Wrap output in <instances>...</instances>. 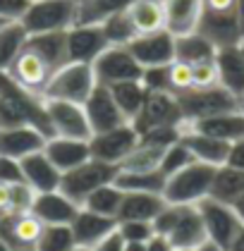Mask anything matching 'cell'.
<instances>
[{"mask_svg": "<svg viewBox=\"0 0 244 251\" xmlns=\"http://www.w3.org/2000/svg\"><path fill=\"white\" fill-rule=\"evenodd\" d=\"M0 125L36 127L46 136H53L46 113V98L19 86L7 72H0Z\"/></svg>", "mask_w": 244, "mask_h": 251, "instance_id": "6da1fadb", "label": "cell"}, {"mask_svg": "<svg viewBox=\"0 0 244 251\" xmlns=\"http://www.w3.org/2000/svg\"><path fill=\"white\" fill-rule=\"evenodd\" d=\"M216 168L206 165L201 160L189 163L187 168L168 175L163 196L168 203H199L211 194V182H213Z\"/></svg>", "mask_w": 244, "mask_h": 251, "instance_id": "7a4b0ae2", "label": "cell"}, {"mask_svg": "<svg viewBox=\"0 0 244 251\" xmlns=\"http://www.w3.org/2000/svg\"><path fill=\"white\" fill-rule=\"evenodd\" d=\"M120 173V165L98 160V158H89L86 163L77 165L75 170H67L60 177V192L67 194L77 206L84 203V199L91 192H96L103 184L115 182V177Z\"/></svg>", "mask_w": 244, "mask_h": 251, "instance_id": "3957f363", "label": "cell"}, {"mask_svg": "<svg viewBox=\"0 0 244 251\" xmlns=\"http://www.w3.org/2000/svg\"><path fill=\"white\" fill-rule=\"evenodd\" d=\"M77 2L79 0H31L19 22L27 34L67 31L77 24Z\"/></svg>", "mask_w": 244, "mask_h": 251, "instance_id": "277c9868", "label": "cell"}, {"mask_svg": "<svg viewBox=\"0 0 244 251\" xmlns=\"http://www.w3.org/2000/svg\"><path fill=\"white\" fill-rule=\"evenodd\" d=\"M96 75L89 62H67L57 70L53 79L48 81L43 98H55V100H72L81 103L91 96L96 89Z\"/></svg>", "mask_w": 244, "mask_h": 251, "instance_id": "5b68a950", "label": "cell"}, {"mask_svg": "<svg viewBox=\"0 0 244 251\" xmlns=\"http://www.w3.org/2000/svg\"><path fill=\"white\" fill-rule=\"evenodd\" d=\"M196 208L201 213L204 227H206L208 242H213L216 247H220L223 251L230 249V244L235 242V237L240 234L244 227V220L240 218V213L232 208V203L218 201L213 196H206L196 203Z\"/></svg>", "mask_w": 244, "mask_h": 251, "instance_id": "8992f818", "label": "cell"}, {"mask_svg": "<svg viewBox=\"0 0 244 251\" xmlns=\"http://www.w3.org/2000/svg\"><path fill=\"white\" fill-rule=\"evenodd\" d=\"M5 72L15 79L19 86H24L27 91L43 96V91H46L48 81L53 79V75L57 72V67H53V62H48L36 48H31L24 41V46H22V50L17 53V58L12 60V65Z\"/></svg>", "mask_w": 244, "mask_h": 251, "instance_id": "52a82bcc", "label": "cell"}, {"mask_svg": "<svg viewBox=\"0 0 244 251\" xmlns=\"http://www.w3.org/2000/svg\"><path fill=\"white\" fill-rule=\"evenodd\" d=\"M177 100H180L185 120H199V117L218 115V113L240 110V98L232 96L220 84L211 89H189L185 94H177Z\"/></svg>", "mask_w": 244, "mask_h": 251, "instance_id": "ba28073f", "label": "cell"}, {"mask_svg": "<svg viewBox=\"0 0 244 251\" xmlns=\"http://www.w3.org/2000/svg\"><path fill=\"white\" fill-rule=\"evenodd\" d=\"M91 67H94L96 81L103 84V86L141 79V75H144V67L139 65V60L132 55V50L127 46H108L91 62Z\"/></svg>", "mask_w": 244, "mask_h": 251, "instance_id": "9c48e42d", "label": "cell"}, {"mask_svg": "<svg viewBox=\"0 0 244 251\" xmlns=\"http://www.w3.org/2000/svg\"><path fill=\"white\" fill-rule=\"evenodd\" d=\"M46 113H48L53 136H70V139H86V141L94 136L81 103L46 98Z\"/></svg>", "mask_w": 244, "mask_h": 251, "instance_id": "30bf717a", "label": "cell"}, {"mask_svg": "<svg viewBox=\"0 0 244 251\" xmlns=\"http://www.w3.org/2000/svg\"><path fill=\"white\" fill-rule=\"evenodd\" d=\"M136 144H139V132L132 122H125V125L108 129V132H98L89 139L91 158L113 163V165H120L136 149Z\"/></svg>", "mask_w": 244, "mask_h": 251, "instance_id": "8fae6325", "label": "cell"}, {"mask_svg": "<svg viewBox=\"0 0 244 251\" xmlns=\"http://www.w3.org/2000/svg\"><path fill=\"white\" fill-rule=\"evenodd\" d=\"M185 115L180 108V100L172 91H153L149 94L141 113L134 117V127L136 132H146V129H156V127H170V125H182Z\"/></svg>", "mask_w": 244, "mask_h": 251, "instance_id": "7c38bea8", "label": "cell"}, {"mask_svg": "<svg viewBox=\"0 0 244 251\" xmlns=\"http://www.w3.org/2000/svg\"><path fill=\"white\" fill-rule=\"evenodd\" d=\"M110 43L101 24H72L67 29V62H94Z\"/></svg>", "mask_w": 244, "mask_h": 251, "instance_id": "4fadbf2b", "label": "cell"}, {"mask_svg": "<svg viewBox=\"0 0 244 251\" xmlns=\"http://www.w3.org/2000/svg\"><path fill=\"white\" fill-rule=\"evenodd\" d=\"M132 55L139 60L141 67H158V65H170L175 60V36L168 29L151 31V34H139L127 46Z\"/></svg>", "mask_w": 244, "mask_h": 251, "instance_id": "5bb4252c", "label": "cell"}, {"mask_svg": "<svg viewBox=\"0 0 244 251\" xmlns=\"http://www.w3.org/2000/svg\"><path fill=\"white\" fill-rule=\"evenodd\" d=\"M84 110H86V117H89V125H91L94 134L115 129V127L127 122V117L122 115V110L117 108L110 89L103 86V84H96L91 96L84 100Z\"/></svg>", "mask_w": 244, "mask_h": 251, "instance_id": "9a60e30c", "label": "cell"}, {"mask_svg": "<svg viewBox=\"0 0 244 251\" xmlns=\"http://www.w3.org/2000/svg\"><path fill=\"white\" fill-rule=\"evenodd\" d=\"M168 242L172 244V249L185 251H196L201 244L208 242L206 227H204V220H201L196 203H180V218H177L175 227L170 230Z\"/></svg>", "mask_w": 244, "mask_h": 251, "instance_id": "2e32d148", "label": "cell"}, {"mask_svg": "<svg viewBox=\"0 0 244 251\" xmlns=\"http://www.w3.org/2000/svg\"><path fill=\"white\" fill-rule=\"evenodd\" d=\"M43 223L31 211L27 213H5L0 218V237L15 249L22 247H36L38 237L43 232Z\"/></svg>", "mask_w": 244, "mask_h": 251, "instance_id": "e0dca14e", "label": "cell"}, {"mask_svg": "<svg viewBox=\"0 0 244 251\" xmlns=\"http://www.w3.org/2000/svg\"><path fill=\"white\" fill-rule=\"evenodd\" d=\"M70 230H72L77 247L94 249L98 242H103L108 234H113L117 230V220L108 218V215H101V213L89 211V208H79L75 220L70 223Z\"/></svg>", "mask_w": 244, "mask_h": 251, "instance_id": "ac0fdd59", "label": "cell"}, {"mask_svg": "<svg viewBox=\"0 0 244 251\" xmlns=\"http://www.w3.org/2000/svg\"><path fill=\"white\" fill-rule=\"evenodd\" d=\"M185 129L189 132H199L206 136H216L220 141H237L244 136V113L242 110H232V113H218V115L199 117V120H185Z\"/></svg>", "mask_w": 244, "mask_h": 251, "instance_id": "d6986e66", "label": "cell"}, {"mask_svg": "<svg viewBox=\"0 0 244 251\" xmlns=\"http://www.w3.org/2000/svg\"><path fill=\"white\" fill-rule=\"evenodd\" d=\"M79 208L81 206H77L67 194H62L60 189H53V192L36 194L31 213L36 215L43 225H70L75 220Z\"/></svg>", "mask_w": 244, "mask_h": 251, "instance_id": "ffe728a7", "label": "cell"}, {"mask_svg": "<svg viewBox=\"0 0 244 251\" xmlns=\"http://www.w3.org/2000/svg\"><path fill=\"white\" fill-rule=\"evenodd\" d=\"M196 31L204 34L216 48L235 46V43L242 41L240 22H237V10H230V12H206L204 10Z\"/></svg>", "mask_w": 244, "mask_h": 251, "instance_id": "44dd1931", "label": "cell"}, {"mask_svg": "<svg viewBox=\"0 0 244 251\" xmlns=\"http://www.w3.org/2000/svg\"><path fill=\"white\" fill-rule=\"evenodd\" d=\"M43 151L60 173L75 170L77 165H81L91 158L89 141L86 139H70V136H48Z\"/></svg>", "mask_w": 244, "mask_h": 251, "instance_id": "7402d4cb", "label": "cell"}, {"mask_svg": "<svg viewBox=\"0 0 244 251\" xmlns=\"http://www.w3.org/2000/svg\"><path fill=\"white\" fill-rule=\"evenodd\" d=\"M46 139L48 136L36 127H2L0 129V153L22 160L36 151H43Z\"/></svg>", "mask_w": 244, "mask_h": 251, "instance_id": "603a6c76", "label": "cell"}, {"mask_svg": "<svg viewBox=\"0 0 244 251\" xmlns=\"http://www.w3.org/2000/svg\"><path fill=\"white\" fill-rule=\"evenodd\" d=\"M19 165H22L24 182H27L36 194L60 189V177H62V173L53 165V160L46 155V151H36V153L22 158Z\"/></svg>", "mask_w": 244, "mask_h": 251, "instance_id": "cb8c5ba5", "label": "cell"}, {"mask_svg": "<svg viewBox=\"0 0 244 251\" xmlns=\"http://www.w3.org/2000/svg\"><path fill=\"white\" fill-rule=\"evenodd\" d=\"M216 67H218V84L227 89L232 96L244 94V55L240 43L223 46L216 50Z\"/></svg>", "mask_w": 244, "mask_h": 251, "instance_id": "d4e9b609", "label": "cell"}, {"mask_svg": "<svg viewBox=\"0 0 244 251\" xmlns=\"http://www.w3.org/2000/svg\"><path fill=\"white\" fill-rule=\"evenodd\" d=\"M165 7V29L172 36H185L196 31L204 2L201 0H163Z\"/></svg>", "mask_w": 244, "mask_h": 251, "instance_id": "484cf974", "label": "cell"}, {"mask_svg": "<svg viewBox=\"0 0 244 251\" xmlns=\"http://www.w3.org/2000/svg\"><path fill=\"white\" fill-rule=\"evenodd\" d=\"M165 203L168 201L161 192H125L117 220H153Z\"/></svg>", "mask_w": 244, "mask_h": 251, "instance_id": "4316f807", "label": "cell"}, {"mask_svg": "<svg viewBox=\"0 0 244 251\" xmlns=\"http://www.w3.org/2000/svg\"><path fill=\"white\" fill-rule=\"evenodd\" d=\"M182 141L187 146L191 155L206 165H213V168H220L227 163V153H230V144L227 141H220L216 136H206L199 134V132H189L185 129L182 132Z\"/></svg>", "mask_w": 244, "mask_h": 251, "instance_id": "83f0119b", "label": "cell"}, {"mask_svg": "<svg viewBox=\"0 0 244 251\" xmlns=\"http://www.w3.org/2000/svg\"><path fill=\"white\" fill-rule=\"evenodd\" d=\"M136 34H151L165 29V7L163 0H134L125 10Z\"/></svg>", "mask_w": 244, "mask_h": 251, "instance_id": "f1b7e54d", "label": "cell"}, {"mask_svg": "<svg viewBox=\"0 0 244 251\" xmlns=\"http://www.w3.org/2000/svg\"><path fill=\"white\" fill-rule=\"evenodd\" d=\"M110 94H113L117 108L122 110V115L127 117V122H134V117L141 113L146 98H149V89L144 86L141 79H132V81H120L108 86Z\"/></svg>", "mask_w": 244, "mask_h": 251, "instance_id": "f546056e", "label": "cell"}, {"mask_svg": "<svg viewBox=\"0 0 244 251\" xmlns=\"http://www.w3.org/2000/svg\"><path fill=\"white\" fill-rule=\"evenodd\" d=\"M216 46L199 31H191L185 36H175V60H182L187 65L201 62V60L216 58Z\"/></svg>", "mask_w": 244, "mask_h": 251, "instance_id": "4dcf8cb0", "label": "cell"}, {"mask_svg": "<svg viewBox=\"0 0 244 251\" xmlns=\"http://www.w3.org/2000/svg\"><path fill=\"white\" fill-rule=\"evenodd\" d=\"M242 192H244V170H237V168H232L227 163L216 168L208 196H213L218 201H225V203H232Z\"/></svg>", "mask_w": 244, "mask_h": 251, "instance_id": "1f68e13d", "label": "cell"}, {"mask_svg": "<svg viewBox=\"0 0 244 251\" xmlns=\"http://www.w3.org/2000/svg\"><path fill=\"white\" fill-rule=\"evenodd\" d=\"M165 175L161 170H120L115 184L122 192H161L165 189Z\"/></svg>", "mask_w": 244, "mask_h": 251, "instance_id": "d6a6232c", "label": "cell"}, {"mask_svg": "<svg viewBox=\"0 0 244 251\" xmlns=\"http://www.w3.org/2000/svg\"><path fill=\"white\" fill-rule=\"evenodd\" d=\"M134 0H79L77 24H98L115 12H125Z\"/></svg>", "mask_w": 244, "mask_h": 251, "instance_id": "836d02e7", "label": "cell"}, {"mask_svg": "<svg viewBox=\"0 0 244 251\" xmlns=\"http://www.w3.org/2000/svg\"><path fill=\"white\" fill-rule=\"evenodd\" d=\"M122 196H125V192L115 182H110V184H103L96 192L89 194L84 199L81 208H89V211L101 213V215H108V218L117 220V213H120V206H122Z\"/></svg>", "mask_w": 244, "mask_h": 251, "instance_id": "e575fe53", "label": "cell"}, {"mask_svg": "<svg viewBox=\"0 0 244 251\" xmlns=\"http://www.w3.org/2000/svg\"><path fill=\"white\" fill-rule=\"evenodd\" d=\"M27 36L29 34L22 26V22H5L0 26V72H5L12 65V60L17 58Z\"/></svg>", "mask_w": 244, "mask_h": 251, "instance_id": "d590c367", "label": "cell"}, {"mask_svg": "<svg viewBox=\"0 0 244 251\" xmlns=\"http://www.w3.org/2000/svg\"><path fill=\"white\" fill-rule=\"evenodd\" d=\"M163 153H165L163 146H153V144L139 141L136 149L120 163V170H158Z\"/></svg>", "mask_w": 244, "mask_h": 251, "instance_id": "8d00e7d4", "label": "cell"}, {"mask_svg": "<svg viewBox=\"0 0 244 251\" xmlns=\"http://www.w3.org/2000/svg\"><path fill=\"white\" fill-rule=\"evenodd\" d=\"M103 26V34L110 46H130V41H134L139 34L136 29L132 26L127 12H115L110 17H106L103 22H98Z\"/></svg>", "mask_w": 244, "mask_h": 251, "instance_id": "74e56055", "label": "cell"}, {"mask_svg": "<svg viewBox=\"0 0 244 251\" xmlns=\"http://www.w3.org/2000/svg\"><path fill=\"white\" fill-rule=\"evenodd\" d=\"M75 247L70 225H46L36 242V251H72Z\"/></svg>", "mask_w": 244, "mask_h": 251, "instance_id": "f35d334b", "label": "cell"}, {"mask_svg": "<svg viewBox=\"0 0 244 251\" xmlns=\"http://www.w3.org/2000/svg\"><path fill=\"white\" fill-rule=\"evenodd\" d=\"M196 158L191 155V151H189L187 146H185V141L180 139V141H175V144H170L168 149H165V153H163V158H161V173L165 175H172L177 173V170H182V168H187L189 163H194Z\"/></svg>", "mask_w": 244, "mask_h": 251, "instance_id": "ab89813d", "label": "cell"}, {"mask_svg": "<svg viewBox=\"0 0 244 251\" xmlns=\"http://www.w3.org/2000/svg\"><path fill=\"white\" fill-rule=\"evenodd\" d=\"M117 234L122 242H149L156 230L151 220H117Z\"/></svg>", "mask_w": 244, "mask_h": 251, "instance_id": "60d3db41", "label": "cell"}, {"mask_svg": "<svg viewBox=\"0 0 244 251\" xmlns=\"http://www.w3.org/2000/svg\"><path fill=\"white\" fill-rule=\"evenodd\" d=\"M168 81H170V91L185 94L189 89H194V79H191V65L182 62V60H172L168 65Z\"/></svg>", "mask_w": 244, "mask_h": 251, "instance_id": "b9f144b4", "label": "cell"}, {"mask_svg": "<svg viewBox=\"0 0 244 251\" xmlns=\"http://www.w3.org/2000/svg\"><path fill=\"white\" fill-rule=\"evenodd\" d=\"M191 79H194V89H211V86H218L216 58L194 62V65H191Z\"/></svg>", "mask_w": 244, "mask_h": 251, "instance_id": "7bdbcfd3", "label": "cell"}, {"mask_svg": "<svg viewBox=\"0 0 244 251\" xmlns=\"http://www.w3.org/2000/svg\"><path fill=\"white\" fill-rule=\"evenodd\" d=\"M141 81H144V86L149 89V94H153V91H170L168 65H158V67H144Z\"/></svg>", "mask_w": 244, "mask_h": 251, "instance_id": "ee69618b", "label": "cell"}, {"mask_svg": "<svg viewBox=\"0 0 244 251\" xmlns=\"http://www.w3.org/2000/svg\"><path fill=\"white\" fill-rule=\"evenodd\" d=\"M0 182H5V184L24 182V175H22V165H19V160L0 153Z\"/></svg>", "mask_w": 244, "mask_h": 251, "instance_id": "f6af8a7d", "label": "cell"}, {"mask_svg": "<svg viewBox=\"0 0 244 251\" xmlns=\"http://www.w3.org/2000/svg\"><path fill=\"white\" fill-rule=\"evenodd\" d=\"M29 5H31V0H0V20L19 22Z\"/></svg>", "mask_w": 244, "mask_h": 251, "instance_id": "bcb514c9", "label": "cell"}, {"mask_svg": "<svg viewBox=\"0 0 244 251\" xmlns=\"http://www.w3.org/2000/svg\"><path fill=\"white\" fill-rule=\"evenodd\" d=\"M227 165L244 170V136H240L237 141L230 144V153H227Z\"/></svg>", "mask_w": 244, "mask_h": 251, "instance_id": "7dc6e473", "label": "cell"}, {"mask_svg": "<svg viewBox=\"0 0 244 251\" xmlns=\"http://www.w3.org/2000/svg\"><path fill=\"white\" fill-rule=\"evenodd\" d=\"M122 247H125V242H122V237L115 230L113 234H108L103 242H98L91 251H122Z\"/></svg>", "mask_w": 244, "mask_h": 251, "instance_id": "c3c4849f", "label": "cell"}, {"mask_svg": "<svg viewBox=\"0 0 244 251\" xmlns=\"http://www.w3.org/2000/svg\"><path fill=\"white\" fill-rule=\"evenodd\" d=\"M201 2H204L206 12H230V10H235L237 0H201Z\"/></svg>", "mask_w": 244, "mask_h": 251, "instance_id": "681fc988", "label": "cell"}, {"mask_svg": "<svg viewBox=\"0 0 244 251\" xmlns=\"http://www.w3.org/2000/svg\"><path fill=\"white\" fill-rule=\"evenodd\" d=\"M146 251H175V249H172V244L168 242V237L153 234L149 242H146Z\"/></svg>", "mask_w": 244, "mask_h": 251, "instance_id": "f907efd6", "label": "cell"}, {"mask_svg": "<svg viewBox=\"0 0 244 251\" xmlns=\"http://www.w3.org/2000/svg\"><path fill=\"white\" fill-rule=\"evenodd\" d=\"M235 10H237V22H240V31H242V39H244V0L235 2Z\"/></svg>", "mask_w": 244, "mask_h": 251, "instance_id": "816d5d0a", "label": "cell"}, {"mask_svg": "<svg viewBox=\"0 0 244 251\" xmlns=\"http://www.w3.org/2000/svg\"><path fill=\"white\" fill-rule=\"evenodd\" d=\"M227 251H244V227L240 230V234L235 237V242L230 244V249Z\"/></svg>", "mask_w": 244, "mask_h": 251, "instance_id": "f5cc1de1", "label": "cell"}, {"mask_svg": "<svg viewBox=\"0 0 244 251\" xmlns=\"http://www.w3.org/2000/svg\"><path fill=\"white\" fill-rule=\"evenodd\" d=\"M122 251H146V242H125Z\"/></svg>", "mask_w": 244, "mask_h": 251, "instance_id": "db71d44e", "label": "cell"}, {"mask_svg": "<svg viewBox=\"0 0 244 251\" xmlns=\"http://www.w3.org/2000/svg\"><path fill=\"white\" fill-rule=\"evenodd\" d=\"M232 208H235V211L240 213V218L244 220V192L240 194V196H237L235 201H232Z\"/></svg>", "mask_w": 244, "mask_h": 251, "instance_id": "11a10c76", "label": "cell"}, {"mask_svg": "<svg viewBox=\"0 0 244 251\" xmlns=\"http://www.w3.org/2000/svg\"><path fill=\"white\" fill-rule=\"evenodd\" d=\"M196 251H223V249H220V247H216L213 242H206V244H201Z\"/></svg>", "mask_w": 244, "mask_h": 251, "instance_id": "9f6ffc18", "label": "cell"}, {"mask_svg": "<svg viewBox=\"0 0 244 251\" xmlns=\"http://www.w3.org/2000/svg\"><path fill=\"white\" fill-rule=\"evenodd\" d=\"M0 251H12V247H10V244L2 239V237H0Z\"/></svg>", "mask_w": 244, "mask_h": 251, "instance_id": "6f0895ef", "label": "cell"}, {"mask_svg": "<svg viewBox=\"0 0 244 251\" xmlns=\"http://www.w3.org/2000/svg\"><path fill=\"white\" fill-rule=\"evenodd\" d=\"M15 251H36V247H22V249H15Z\"/></svg>", "mask_w": 244, "mask_h": 251, "instance_id": "680465c9", "label": "cell"}, {"mask_svg": "<svg viewBox=\"0 0 244 251\" xmlns=\"http://www.w3.org/2000/svg\"><path fill=\"white\" fill-rule=\"evenodd\" d=\"M240 110H242V113H244V94H242V96H240Z\"/></svg>", "mask_w": 244, "mask_h": 251, "instance_id": "91938a15", "label": "cell"}, {"mask_svg": "<svg viewBox=\"0 0 244 251\" xmlns=\"http://www.w3.org/2000/svg\"><path fill=\"white\" fill-rule=\"evenodd\" d=\"M72 251H91V249H86V247H75Z\"/></svg>", "mask_w": 244, "mask_h": 251, "instance_id": "94428289", "label": "cell"}, {"mask_svg": "<svg viewBox=\"0 0 244 251\" xmlns=\"http://www.w3.org/2000/svg\"><path fill=\"white\" fill-rule=\"evenodd\" d=\"M240 48H242V55H244V39L240 41Z\"/></svg>", "mask_w": 244, "mask_h": 251, "instance_id": "6125c7cd", "label": "cell"}, {"mask_svg": "<svg viewBox=\"0 0 244 251\" xmlns=\"http://www.w3.org/2000/svg\"><path fill=\"white\" fill-rule=\"evenodd\" d=\"M2 24H5V20H0V26H2Z\"/></svg>", "mask_w": 244, "mask_h": 251, "instance_id": "be15d7a7", "label": "cell"}, {"mask_svg": "<svg viewBox=\"0 0 244 251\" xmlns=\"http://www.w3.org/2000/svg\"><path fill=\"white\" fill-rule=\"evenodd\" d=\"M175 251H185V249H175Z\"/></svg>", "mask_w": 244, "mask_h": 251, "instance_id": "e7e4bbea", "label": "cell"}, {"mask_svg": "<svg viewBox=\"0 0 244 251\" xmlns=\"http://www.w3.org/2000/svg\"><path fill=\"white\" fill-rule=\"evenodd\" d=\"M0 129H2V125H0Z\"/></svg>", "mask_w": 244, "mask_h": 251, "instance_id": "03108f58", "label": "cell"}]
</instances>
